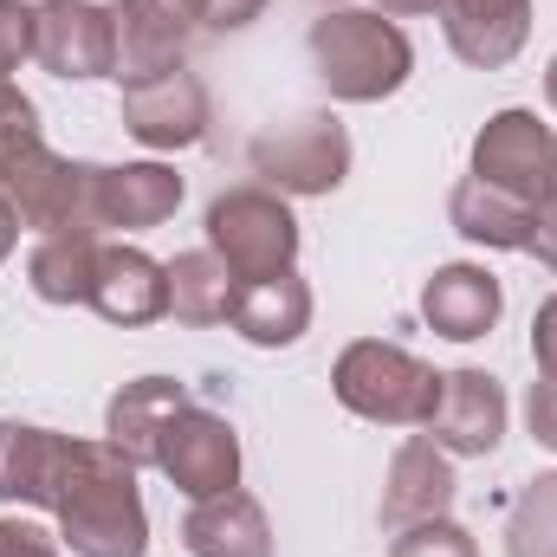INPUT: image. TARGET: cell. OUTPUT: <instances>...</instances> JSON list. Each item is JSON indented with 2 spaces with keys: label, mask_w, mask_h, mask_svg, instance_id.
I'll use <instances>...</instances> for the list:
<instances>
[{
  "label": "cell",
  "mask_w": 557,
  "mask_h": 557,
  "mask_svg": "<svg viewBox=\"0 0 557 557\" xmlns=\"http://www.w3.org/2000/svg\"><path fill=\"white\" fill-rule=\"evenodd\" d=\"M532 363H539V376H557V292L532 318Z\"/></svg>",
  "instance_id": "31"
},
{
  "label": "cell",
  "mask_w": 557,
  "mask_h": 557,
  "mask_svg": "<svg viewBox=\"0 0 557 557\" xmlns=\"http://www.w3.org/2000/svg\"><path fill=\"white\" fill-rule=\"evenodd\" d=\"M447 221H454V234H467L473 247L525 253V247H532L539 208L519 201V195H506V188H493V182H480V175H460L454 195H447Z\"/></svg>",
  "instance_id": "21"
},
{
  "label": "cell",
  "mask_w": 557,
  "mask_h": 557,
  "mask_svg": "<svg viewBox=\"0 0 557 557\" xmlns=\"http://www.w3.org/2000/svg\"><path fill=\"white\" fill-rule=\"evenodd\" d=\"M156 467L169 473V486L182 499H214V493H234L240 486V434L234 421L188 403L175 409L162 441H156Z\"/></svg>",
  "instance_id": "7"
},
{
  "label": "cell",
  "mask_w": 557,
  "mask_h": 557,
  "mask_svg": "<svg viewBox=\"0 0 557 557\" xmlns=\"http://www.w3.org/2000/svg\"><path fill=\"white\" fill-rule=\"evenodd\" d=\"M441 0H383V13H434Z\"/></svg>",
  "instance_id": "34"
},
{
  "label": "cell",
  "mask_w": 557,
  "mask_h": 557,
  "mask_svg": "<svg viewBox=\"0 0 557 557\" xmlns=\"http://www.w3.org/2000/svg\"><path fill=\"white\" fill-rule=\"evenodd\" d=\"M182 175L169 162H117L104 169L98 162V234L117 227V234H149L162 221H175L182 208Z\"/></svg>",
  "instance_id": "17"
},
{
  "label": "cell",
  "mask_w": 557,
  "mask_h": 557,
  "mask_svg": "<svg viewBox=\"0 0 557 557\" xmlns=\"http://www.w3.org/2000/svg\"><path fill=\"white\" fill-rule=\"evenodd\" d=\"M525 253L557 273V208H545V201H539V221H532V247H525Z\"/></svg>",
  "instance_id": "32"
},
{
  "label": "cell",
  "mask_w": 557,
  "mask_h": 557,
  "mask_svg": "<svg viewBox=\"0 0 557 557\" xmlns=\"http://www.w3.org/2000/svg\"><path fill=\"white\" fill-rule=\"evenodd\" d=\"M389 557H480V545H473L467 525H454V519H428V525L396 532Z\"/></svg>",
  "instance_id": "25"
},
{
  "label": "cell",
  "mask_w": 557,
  "mask_h": 557,
  "mask_svg": "<svg viewBox=\"0 0 557 557\" xmlns=\"http://www.w3.org/2000/svg\"><path fill=\"white\" fill-rule=\"evenodd\" d=\"M234 292H240V278L227 273V260L208 253V247L169 260V318H182V324H195V331L227 324V318H234Z\"/></svg>",
  "instance_id": "23"
},
{
  "label": "cell",
  "mask_w": 557,
  "mask_h": 557,
  "mask_svg": "<svg viewBox=\"0 0 557 557\" xmlns=\"http://www.w3.org/2000/svg\"><path fill=\"white\" fill-rule=\"evenodd\" d=\"M506 557H557V473L519 486L506 512Z\"/></svg>",
  "instance_id": "24"
},
{
  "label": "cell",
  "mask_w": 557,
  "mask_h": 557,
  "mask_svg": "<svg viewBox=\"0 0 557 557\" xmlns=\"http://www.w3.org/2000/svg\"><path fill=\"white\" fill-rule=\"evenodd\" d=\"M98 234H39L26 253V285L46 305H91V278H98Z\"/></svg>",
  "instance_id": "22"
},
{
  "label": "cell",
  "mask_w": 557,
  "mask_h": 557,
  "mask_svg": "<svg viewBox=\"0 0 557 557\" xmlns=\"http://www.w3.org/2000/svg\"><path fill=\"white\" fill-rule=\"evenodd\" d=\"M13 247H20V214L0 201V260H13Z\"/></svg>",
  "instance_id": "33"
},
{
  "label": "cell",
  "mask_w": 557,
  "mask_h": 557,
  "mask_svg": "<svg viewBox=\"0 0 557 557\" xmlns=\"http://www.w3.org/2000/svg\"><path fill=\"white\" fill-rule=\"evenodd\" d=\"M267 13V0H201V33H240Z\"/></svg>",
  "instance_id": "30"
},
{
  "label": "cell",
  "mask_w": 557,
  "mask_h": 557,
  "mask_svg": "<svg viewBox=\"0 0 557 557\" xmlns=\"http://www.w3.org/2000/svg\"><path fill=\"white\" fill-rule=\"evenodd\" d=\"M324 7H331V0H324Z\"/></svg>",
  "instance_id": "37"
},
{
  "label": "cell",
  "mask_w": 557,
  "mask_h": 557,
  "mask_svg": "<svg viewBox=\"0 0 557 557\" xmlns=\"http://www.w3.org/2000/svg\"><path fill=\"white\" fill-rule=\"evenodd\" d=\"M117 117L143 149H195L214 124V104H208V85L188 65H169V72H149V78H124V111Z\"/></svg>",
  "instance_id": "9"
},
{
  "label": "cell",
  "mask_w": 557,
  "mask_h": 557,
  "mask_svg": "<svg viewBox=\"0 0 557 557\" xmlns=\"http://www.w3.org/2000/svg\"><path fill=\"white\" fill-rule=\"evenodd\" d=\"M91 311H98L104 324H124V331L169 318V267L149 260L143 247H124V240H117V247H98Z\"/></svg>",
  "instance_id": "16"
},
{
  "label": "cell",
  "mask_w": 557,
  "mask_h": 557,
  "mask_svg": "<svg viewBox=\"0 0 557 557\" xmlns=\"http://www.w3.org/2000/svg\"><path fill=\"white\" fill-rule=\"evenodd\" d=\"M117 78H149L188 65L201 33V0H117Z\"/></svg>",
  "instance_id": "11"
},
{
  "label": "cell",
  "mask_w": 557,
  "mask_h": 557,
  "mask_svg": "<svg viewBox=\"0 0 557 557\" xmlns=\"http://www.w3.org/2000/svg\"><path fill=\"white\" fill-rule=\"evenodd\" d=\"M72 454H78V441L59 434V428L0 421V499H7V506H39V512H52Z\"/></svg>",
  "instance_id": "13"
},
{
  "label": "cell",
  "mask_w": 557,
  "mask_h": 557,
  "mask_svg": "<svg viewBox=\"0 0 557 557\" xmlns=\"http://www.w3.org/2000/svg\"><path fill=\"white\" fill-rule=\"evenodd\" d=\"M182 545H188V557H273V525H267V506L234 486V493L188 506Z\"/></svg>",
  "instance_id": "18"
},
{
  "label": "cell",
  "mask_w": 557,
  "mask_h": 557,
  "mask_svg": "<svg viewBox=\"0 0 557 557\" xmlns=\"http://www.w3.org/2000/svg\"><path fill=\"white\" fill-rule=\"evenodd\" d=\"M0 557H65L52 532H39L33 519H0Z\"/></svg>",
  "instance_id": "28"
},
{
  "label": "cell",
  "mask_w": 557,
  "mask_h": 557,
  "mask_svg": "<svg viewBox=\"0 0 557 557\" xmlns=\"http://www.w3.org/2000/svg\"><path fill=\"white\" fill-rule=\"evenodd\" d=\"M499 311H506L499 278L486 273V267H473V260L434 267L428 285H421V318H428V331L447 337V344H473V337H486V331L499 324Z\"/></svg>",
  "instance_id": "15"
},
{
  "label": "cell",
  "mask_w": 557,
  "mask_h": 557,
  "mask_svg": "<svg viewBox=\"0 0 557 557\" xmlns=\"http://www.w3.org/2000/svg\"><path fill=\"white\" fill-rule=\"evenodd\" d=\"M545 208H557V169H552V188H545Z\"/></svg>",
  "instance_id": "36"
},
{
  "label": "cell",
  "mask_w": 557,
  "mask_h": 557,
  "mask_svg": "<svg viewBox=\"0 0 557 557\" xmlns=\"http://www.w3.org/2000/svg\"><path fill=\"white\" fill-rule=\"evenodd\" d=\"M447 52L473 72H499L532 39V0H441Z\"/></svg>",
  "instance_id": "14"
},
{
  "label": "cell",
  "mask_w": 557,
  "mask_h": 557,
  "mask_svg": "<svg viewBox=\"0 0 557 557\" xmlns=\"http://www.w3.org/2000/svg\"><path fill=\"white\" fill-rule=\"evenodd\" d=\"M545 98H552V111H557V52H552V65H545Z\"/></svg>",
  "instance_id": "35"
},
{
  "label": "cell",
  "mask_w": 557,
  "mask_h": 557,
  "mask_svg": "<svg viewBox=\"0 0 557 557\" xmlns=\"http://www.w3.org/2000/svg\"><path fill=\"white\" fill-rule=\"evenodd\" d=\"M247 162L278 195H337L350 175V131L331 111H298L247 143Z\"/></svg>",
  "instance_id": "5"
},
{
  "label": "cell",
  "mask_w": 557,
  "mask_h": 557,
  "mask_svg": "<svg viewBox=\"0 0 557 557\" xmlns=\"http://www.w3.org/2000/svg\"><path fill=\"white\" fill-rule=\"evenodd\" d=\"M331 389L350 416L376 421V428H428L441 403V370H428L416 350L389 337H357L331 363Z\"/></svg>",
  "instance_id": "3"
},
{
  "label": "cell",
  "mask_w": 557,
  "mask_h": 557,
  "mask_svg": "<svg viewBox=\"0 0 557 557\" xmlns=\"http://www.w3.org/2000/svg\"><path fill=\"white\" fill-rule=\"evenodd\" d=\"M460 499V480H454V454L434 447L428 434H409L383 473V525L389 532H409V525H428V519H447Z\"/></svg>",
  "instance_id": "12"
},
{
  "label": "cell",
  "mask_w": 557,
  "mask_h": 557,
  "mask_svg": "<svg viewBox=\"0 0 557 557\" xmlns=\"http://www.w3.org/2000/svg\"><path fill=\"white\" fill-rule=\"evenodd\" d=\"M525 421H532V441L557 454V376H539L532 396H525Z\"/></svg>",
  "instance_id": "29"
},
{
  "label": "cell",
  "mask_w": 557,
  "mask_h": 557,
  "mask_svg": "<svg viewBox=\"0 0 557 557\" xmlns=\"http://www.w3.org/2000/svg\"><path fill=\"white\" fill-rule=\"evenodd\" d=\"M33 59V0H0V78Z\"/></svg>",
  "instance_id": "26"
},
{
  "label": "cell",
  "mask_w": 557,
  "mask_h": 557,
  "mask_svg": "<svg viewBox=\"0 0 557 557\" xmlns=\"http://www.w3.org/2000/svg\"><path fill=\"white\" fill-rule=\"evenodd\" d=\"M33 59L65 78H117V13L98 0H33Z\"/></svg>",
  "instance_id": "6"
},
{
  "label": "cell",
  "mask_w": 557,
  "mask_h": 557,
  "mask_svg": "<svg viewBox=\"0 0 557 557\" xmlns=\"http://www.w3.org/2000/svg\"><path fill=\"white\" fill-rule=\"evenodd\" d=\"M311 72L337 104H383L409 85L416 72V46L396 20L370 13V7H324L311 20Z\"/></svg>",
  "instance_id": "2"
},
{
  "label": "cell",
  "mask_w": 557,
  "mask_h": 557,
  "mask_svg": "<svg viewBox=\"0 0 557 557\" xmlns=\"http://www.w3.org/2000/svg\"><path fill=\"white\" fill-rule=\"evenodd\" d=\"M188 403H195L188 383H175V376H137V383H124V389L111 396V409H104V441H111L124 460L156 467L162 428H169L175 409H188Z\"/></svg>",
  "instance_id": "20"
},
{
  "label": "cell",
  "mask_w": 557,
  "mask_h": 557,
  "mask_svg": "<svg viewBox=\"0 0 557 557\" xmlns=\"http://www.w3.org/2000/svg\"><path fill=\"white\" fill-rule=\"evenodd\" d=\"M33 137H46V131H39V104H33L13 78H0V156L20 149V143H33Z\"/></svg>",
  "instance_id": "27"
},
{
  "label": "cell",
  "mask_w": 557,
  "mask_h": 557,
  "mask_svg": "<svg viewBox=\"0 0 557 557\" xmlns=\"http://www.w3.org/2000/svg\"><path fill=\"white\" fill-rule=\"evenodd\" d=\"M552 169H557V131L539 124V111L512 104V111H493L480 124V137H473V175L480 182H493V188L539 208L545 188H552Z\"/></svg>",
  "instance_id": "8"
},
{
  "label": "cell",
  "mask_w": 557,
  "mask_h": 557,
  "mask_svg": "<svg viewBox=\"0 0 557 557\" xmlns=\"http://www.w3.org/2000/svg\"><path fill=\"white\" fill-rule=\"evenodd\" d=\"M253 350H292L305 331H311V285L292 273H273V278H247L234 292V318H227Z\"/></svg>",
  "instance_id": "19"
},
{
  "label": "cell",
  "mask_w": 557,
  "mask_h": 557,
  "mask_svg": "<svg viewBox=\"0 0 557 557\" xmlns=\"http://www.w3.org/2000/svg\"><path fill=\"white\" fill-rule=\"evenodd\" d=\"M428 441L460 454V460H486L506 441V389L493 370H447L441 376V403L428 416Z\"/></svg>",
  "instance_id": "10"
},
{
  "label": "cell",
  "mask_w": 557,
  "mask_h": 557,
  "mask_svg": "<svg viewBox=\"0 0 557 557\" xmlns=\"http://www.w3.org/2000/svg\"><path fill=\"white\" fill-rule=\"evenodd\" d=\"M208 253L227 260V273L240 278H273L292 273L298 260V214L285 208V195L267 182H240L221 188L208 201Z\"/></svg>",
  "instance_id": "4"
},
{
  "label": "cell",
  "mask_w": 557,
  "mask_h": 557,
  "mask_svg": "<svg viewBox=\"0 0 557 557\" xmlns=\"http://www.w3.org/2000/svg\"><path fill=\"white\" fill-rule=\"evenodd\" d=\"M52 519H59V545H72V557H143L149 512L137 493V460H124L111 441H78Z\"/></svg>",
  "instance_id": "1"
}]
</instances>
